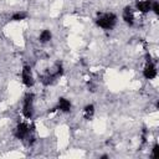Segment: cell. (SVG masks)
Returning a JSON list of instances; mask_svg holds the SVG:
<instances>
[{"mask_svg": "<svg viewBox=\"0 0 159 159\" xmlns=\"http://www.w3.org/2000/svg\"><path fill=\"white\" fill-rule=\"evenodd\" d=\"M26 16H27L26 12H24V11H19V12H15V14L11 16V20H12V21H20V20L26 19Z\"/></svg>", "mask_w": 159, "mask_h": 159, "instance_id": "cell-11", "label": "cell"}, {"mask_svg": "<svg viewBox=\"0 0 159 159\" xmlns=\"http://www.w3.org/2000/svg\"><path fill=\"white\" fill-rule=\"evenodd\" d=\"M150 10H153L155 15H159V4H158L157 1H154V2L152 4V7H150Z\"/></svg>", "mask_w": 159, "mask_h": 159, "instance_id": "cell-13", "label": "cell"}, {"mask_svg": "<svg viewBox=\"0 0 159 159\" xmlns=\"http://www.w3.org/2000/svg\"><path fill=\"white\" fill-rule=\"evenodd\" d=\"M123 20L125 21V24H128L129 26H132L134 24V14L130 6H125L123 10Z\"/></svg>", "mask_w": 159, "mask_h": 159, "instance_id": "cell-6", "label": "cell"}, {"mask_svg": "<svg viewBox=\"0 0 159 159\" xmlns=\"http://www.w3.org/2000/svg\"><path fill=\"white\" fill-rule=\"evenodd\" d=\"M21 77H22V82L26 87H32L34 86V77H32V72H31L30 66H24Z\"/></svg>", "mask_w": 159, "mask_h": 159, "instance_id": "cell-4", "label": "cell"}, {"mask_svg": "<svg viewBox=\"0 0 159 159\" xmlns=\"http://www.w3.org/2000/svg\"><path fill=\"white\" fill-rule=\"evenodd\" d=\"M150 7H152V1L150 0H142V1L137 2V9L140 12H148V11H150Z\"/></svg>", "mask_w": 159, "mask_h": 159, "instance_id": "cell-8", "label": "cell"}, {"mask_svg": "<svg viewBox=\"0 0 159 159\" xmlns=\"http://www.w3.org/2000/svg\"><path fill=\"white\" fill-rule=\"evenodd\" d=\"M51 37H52L51 32H50L48 30H43V31L40 34V37H39V39H40V41H41V42H43V43H45V42H48V41L51 40Z\"/></svg>", "mask_w": 159, "mask_h": 159, "instance_id": "cell-10", "label": "cell"}, {"mask_svg": "<svg viewBox=\"0 0 159 159\" xmlns=\"http://www.w3.org/2000/svg\"><path fill=\"white\" fill-rule=\"evenodd\" d=\"M56 109H60L62 112H70L71 111V102L66 98H60Z\"/></svg>", "mask_w": 159, "mask_h": 159, "instance_id": "cell-7", "label": "cell"}, {"mask_svg": "<svg viewBox=\"0 0 159 159\" xmlns=\"http://www.w3.org/2000/svg\"><path fill=\"white\" fill-rule=\"evenodd\" d=\"M152 158H159V145L158 144H155L154 147H153V149H152Z\"/></svg>", "mask_w": 159, "mask_h": 159, "instance_id": "cell-12", "label": "cell"}, {"mask_svg": "<svg viewBox=\"0 0 159 159\" xmlns=\"http://www.w3.org/2000/svg\"><path fill=\"white\" fill-rule=\"evenodd\" d=\"M101 158H102V159H107V158H108V155H106V154H104V155H102Z\"/></svg>", "mask_w": 159, "mask_h": 159, "instance_id": "cell-14", "label": "cell"}, {"mask_svg": "<svg viewBox=\"0 0 159 159\" xmlns=\"http://www.w3.org/2000/svg\"><path fill=\"white\" fill-rule=\"evenodd\" d=\"M93 113H94V106H93V104H87V106L84 107V109H83V116H84V118H86V119H91L92 116H93Z\"/></svg>", "mask_w": 159, "mask_h": 159, "instance_id": "cell-9", "label": "cell"}, {"mask_svg": "<svg viewBox=\"0 0 159 159\" xmlns=\"http://www.w3.org/2000/svg\"><path fill=\"white\" fill-rule=\"evenodd\" d=\"M143 76L147 80H153L157 77V67H155L154 62L152 61L150 55H147V65L143 70Z\"/></svg>", "mask_w": 159, "mask_h": 159, "instance_id": "cell-2", "label": "cell"}, {"mask_svg": "<svg viewBox=\"0 0 159 159\" xmlns=\"http://www.w3.org/2000/svg\"><path fill=\"white\" fill-rule=\"evenodd\" d=\"M32 102H34V94L32 93H27L24 98V106H22V114L25 116V118L31 119L32 118Z\"/></svg>", "mask_w": 159, "mask_h": 159, "instance_id": "cell-3", "label": "cell"}, {"mask_svg": "<svg viewBox=\"0 0 159 159\" xmlns=\"http://www.w3.org/2000/svg\"><path fill=\"white\" fill-rule=\"evenodd\" d=\"M30 135V128L26 123H19L17 127L15 128V137L19 138V139H24L26 137Z\"/></svg>", "mask_w": 159, "mask_h": 159, "instance_id": "cell-5", "label": "cell"}, {"mask_svg": "<svg viewBox=\"0 0 159 159\" xmlns=\"http://www.w3.org/2000/svg\"><path fill=\"white\" fill-rule=\"evenodd\" d=\"M97 25L104 30H111L114 27L116 22H117V16L112 12H107V14H101L98 16V19L96 20Z\"/></svg>", "mask_w": 159, "mask_h": 159, "instance_id": "cell-1", "label": "cell"}]
</instances>
